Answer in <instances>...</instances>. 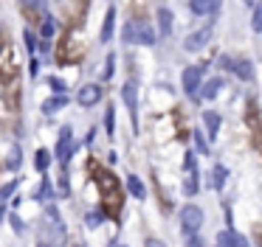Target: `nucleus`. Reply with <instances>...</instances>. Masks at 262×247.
I'll return each instance as SVG.
<instances>
[{
    "label": "nucleus",
    "mask_w": 262,
    "mask_h": 247,
    "mask_svg": "<svg viewBox=\"0 0 262 247\" xmlns=\"http://www.w3.org/2000/svg\"><path fill=\"white\" fill-rule=\"evenodd\" d=\"M93 177H96L99 194H102V211H104V216H119V213H121V188H119V180H116L110 171H104V168H96V171H93Z\"/></svg>",
    "instance_id": "obj_1"
},
{
    "label": "nucleus",
    "mask_w": 262,
    "mask_h": 247,
    "mask_svg": "<svg viewBox=\"0 0 262 247\" xmlns=\"http://www.w3.org/2000/svg\"><path fill=\"white\" fill-rule=\"evenodd\" d=\"M181 225H183V236H198L200 225H203V211L198 205H186L181 211Z\"/></svg>",
    "instance_id": "obj_2"
},
{
    "label": "nucleus",
    "mask_w": 262,
    "mask_h": 247,
    "mask_svg": "<svg viewBox=\"0 0 262 247\" xmlns=\"http://www.w3.org/2000/svg\"><path fill=\"white\" fill-rule=\"evenodd\" d=\"M71 157H74V149H71V129L62 127L59 140H57V160H59V166L65 168V166L71 163Z\"/></svg>",
    "instance_id": "obj_3"
},
{
    "label": "nucleus",
    "mask_w": 262,
    "mask_h": 247,
    "mask_svg": "<svg viewBox=\"0 0 262 247\" xmlns=\"http://www.w3.org/2000/svg\"><path fill=\"white\" fill-rule=\"evenodd\" d=\"M200 84H203V67H186L183 70V90H186V95H198Z\"/></svg>",
    "instance_id": "obj_4"
},
{
    "label": "nucleus",
    "mask_w": 262,
    "mask_h": 247,
    "mask_svg": "<svg viewBox=\"0 0 262 247\" xmlns=\"http://www.w3.org/2000/svg\"><path fill=\"white\" fill-rule=\"evenodd\" d=\"M121 98H124L127 110H130V118H133V129L138 132V98H136V84L127 82L124 90H121Z\"/></svg>",
    "instance_id": "obj_5"
},
{
    "label": "nucleus",
    "mask_w": 262,
    "mask_h": 247,
    "mask_svg": "<svg viewBox=\"0 0 262 247\" xmlns=\"http://www.w3.org/2000/svg\"><path fill=\"white\" fill-rule=\"evenodd\" d=\"M223 65H226L228 70H234L239 79H245V82L254 79V67H251L248 59H228V56H223Z\"/></svg>",
    "instance_id": "obj_6"
},
{
    "label": "nucleus",
    "mask_w": 262,
    "mask_h": 247,
    "mask_svg": "<svg viewBox=\"0 0 262 247\" xmlns=\"http://www.w3.org/2000/svg\"><path fill=\"white\" fill-rule=\"evenodd\" d=\"M209 39H211V26H206V28H200V31L189 34L183 45H186V51H200L203 45H209Z\"/></svg>",
    "instance_id": "obj_7"
},
{
    "label": "nucleus",
    "mask_w": 262,
    "mask_h": 247,
    "mask_svg": "<svg viewBox=\"0 0 262 247\" xmlns=\"http://www.w3.org/2000/svg\"><path fill=\"white\" fill-rule=\"evenodd\" d=\"M99 98H102V87H99V84H85V87L76 93V101H79L82 107H93Z\"/></svg>",
    "instance_id": "obj_8"
},
{
    "label": "nucleus",
    "mask_w": 262,
    "mask_h": 247,
    "mask_svg": "<svg viewBox=\"0 0 262 247\" xmlns=\"http://www.w3.org/2000/svg\"><path fill=\"white\" fill-rule=\"evenodd\" d=\"M133 39L138 45H155V31L149 28V22H133Z\"/></svg>",
    "instance_id": "obj_9"
},
{
    "label": "nucleus",
    "mask_w": 262,
    "mask_h": 247,
    "mask_svg": "<svg viewBox=\"0 0 262 247\" xmlns=\"http://www.w3.org/2000/svg\"><path fill=\"white\" fill-rule=\"evenodd\" d=\"M186 171H189V177L183 183V191L192 196V194H198V166H194V155H189V152H186Z\"/></svg>",
    "instance_id": "obj_10"
},
{
    "label": "nucleus",
    "mask_w": 262,
    "mask_h": 247,
    "mask_svg": "<svg viewBox=\"0 0 262 247\" xmlns=\"http://www.w3.org/2000/svg\"><path fill=\"white\" fill-rule=\"evenodd\" d=\"M217 247H248V241L228 228V230H223V233L217 236Z\"/></svg>",
    "instance_id": "obj_11"
},
{
    "label": "nucleus",
    "mask_w": 262,
    "mask_h": 247,
    "mask_svg": "<svg viewBox=\"0 0 262 247\" xmlns=\"http://www.w3.org/2000/svg\"><path fill=\"white\" fill-rule=\"evenodd\" d=\"M189 9L194 14H214L220 9V0H189Z\"/></svg>",
    "instance_id": "obj_12"
},
{
    "label": "nucleus",
    "mask_w": 262,
    "mask_h": 247,
    "mask_svg": "<svg viewBox=\"0 0 262 247\" xmlns=\"http://www.w3.org/2000/svg\"><path fill=\"white\" fill-rule=\"evenodd\" d=\"M113 28H116V9L110 6L107 14H104V26H102V42H110V37H113Z\"/></svg>",
    "instance_id": "obj_13"
},
{
    "label": "nucleus",
    "mask_w": 262,
    "mask_h": 247,
    "mask_svg": "<svg viewBox=\"0 0 262 247\" xmlns=\"http://www.w3.org/2000/svg\"><path fill=\"white\" fill-rule=\"evenodd\" d=\"M62 107H68V95H54V98H48L46 104H42V112H46V115H54V112L62 110Z\"/></svg>",
    "instance_id": "obj_14"
},
{
    "label": "nucleus",
    "mask_w": 262,
    "mask_h": 247,
    "mask_svg": "<svg viewBox=\"0 0 262 247\" xmlns=\"http://www.w3.org/2000/svg\"><path fill=\"white\" fill-rule=\"evenodd\" d=\"M220 87H223V79H209L206 84H200V95L203 98H214L220 93Z\"/></svg>",
    "instance_id": "obj_15"
},
{
    "label": "nucleus",
    "mask_w": 262,
    "mask_h": 247,
    "mask_svg": "<svg viewBox=\"0 0 262 247\" xmlns=\"http://www.w3.org/2000/svg\"><path fill=\"white\" fill-rule=\"evenodd\" d=\"M203 124H206V129H209V138L214 140L217 138V129H220V115H217V112H206Z\"/></svg>",
    "instance_id": "obj_16"
},
{
    "label": "nucleus",
    "mask_w": 262,
    "mask_h": 247,
    "mask_svg": "<svg viewBox=\"0 0 262 247\" xmlns=\"http://www.w3.org/2000/svg\"><path fill=\"white\" fill-rule=\"evenodd\" d=\"M158 22H161V34L169 37L172 34V11L169 9H158Z\"/></svg>",
    "instance_id": "obj_17"
},
{
    "label": "nucleus",
    "mask_w": 262,
    "mask_h": 247,
    "mask_svg": "<svg viewBox=\"0 0 262 247\" xmlns=\"http://www.w3.org/2000/svg\"><path fill=\"white\" fill-rule=\"evenodd\" d=\"M226 177H228L226 166H214V171H211V188L220 191L223 185H226Z\"/></svg>",
    "instance_id": "obj_18"
},
{
    "label": "nucleus",
    "mask_w": 262,
    "mask_h": 247,
    "mask_svg": "<svg viewBox=\"0 0 262 247\" xmlns=\"http://www.w3.org/2000/svg\"><path fill=\"white\" fill-rule=\"evenodd\" d=\"M127 188H130V194L136 196V200H144V194H147V188H144V183H141L138 177H133V174L127 177Z\"/></svg>",
    "instance_id": "obj_19"
},
{
    "label": "nucleus",
    "mask_w": 262,
    "mask_h": 247,
    "mask_svg": "<svg viewBox=\"0 0 262 247\" xmlns=\"http://www.w3.org/2000/svg\"><path fill=\"white\" fill-rule=\"evenodd\" d=\"M14 188H17V180H12L9 185H3V188H0V216H3V205H6V200L14 194Z\"/></svg>",
    "instance_id": "obj_20"
},
{
    "label": "nucleus",
    "mask_w": 262,
    "mask_h": 247,
    "mask_svg": "<svg viewBox=\"0 0 262 247\" xmlns=\"http://www.w3.org/2000/svg\"><path fill=\"white\" fill-rule=\"evenodd\" d=\"M251 28H254L256 34H262V3L254 6V17H251Z\"/></svg>",
    "instance_id": "obj_21"
},
{
    "label": "nucleus",
    "mask_w": 262,
    "mask_h": 247,
    "mask_svg": "<svg viewBox=\"0 0 262 247\" xmlns=\"http://www.w3.org/2000/svg\"><path fill=\"white\" fill-rule=\"evenodd\" d=\"M104 222V211L99 208L96 213H88V228H99V225Z\"/></svg>",
    "instance_id": "obj_22"
},
{
    "label": "nucleus",
    "mask_w": 262,
    "mask_h": 247,
    "mask_svg": "<svg viewBox=\"0 0 262 247\" xmlns=\"http://www.w3.org/2000/svg\"><path fill=\"white\" fill-rule=\"evenodd\" d=\"M54 34H57V22H54L51 17H48V20L42 22V37H46V39H51Z\"/></svg>",
    "instance_id": "obj_23"
},
{
    "label": "nucleus",
    "mask_w": 262,
    "mask_h": 247,
    "mask_svg": "<svg viewBox=\"0 0 262 247\" xmlns=\"http://www.w3.org/2000/svg\"><path fill=\"white\" fill-rule=\"evenodd\" d=\"M48 160H51V155H48L46 149L37 152V168H40V171H46V168H48Z\"/></svg>",
    "instance_id": "obj_24"
},
{
    "label": "nucleus",
    "mask_w": 262,
    "mask_h": 247,
    "mask_svg": "<svg viewBox=\"0 0 262 247\" xmlns=\"http://www.w3.org/2000/svg\"><path fill=\"white\" fill-rule=\"evenodd\" d=\"M6 166L12 168V171L20 166V149H17V146H12V152H9V163H6Z\"/></svg>",
    "instance_id": "obj_25"
},
{
    "label": "nucleus",
    "mask_w": 262,
    "mask_h": 247,
    "mask_svg": "<svg viewBox=\"0 0 262 247\" xmlns=\"http://www.w3.org/2000/svg\"><path fill=\"white\" fill-rule=\"evenodd\" d=\"M48 194H51V180H42V188L37 191V196H40V200H46Z\"/></svg>",
    "instance_id": "obj_26"
},
{
    "label": "nucleus",
    "mask_w": 262,
    "mask_h": 247,
    "mask_svg": "<svg viewBox=\"0 0 262 247\" xmlns=\"http://www.w3.org/2000/svg\"><path fill=\"white\" fill-rule=\"evenodd\" d=\"M192 135H194V143H198V149H200V152H209V143L203 140V135H200V132H192Z\"/></svg>",
    "instance_id": "obj_27"
},
{
    "label": "nucleus",
    "mask_w": 262,
    "mask_h": 247,
    "mask_svg": "<svg viewBox=\"0 0 262 247\" xmlns=\"http://www.w3.org/2000/svg\"><path fill=\"white\" fill-rule=\"evenodd\" d=\"M113 65H116V56L110 54V56H107V67H104V79H110V76H113Z\"/></svg>",
    "instance_id": "obj_28"
},
{
    "label": "nucleus",
    "mask_w": 262,
    "mask_h": 247,
    "mask_svg": "<svg viewBox=\"0 0 262 247\" xmlns=\"http://www.w3.org/2000/svg\"><path fill=\"white\" fill-rule=\"evenodd\" d=\"M124 42H127V45L136 42V39H133V22H127V26H124Z\"/></svg>",
    "instance_id": "obj_29"
},
{
    "label": "nucleus",
    "mask_w": 262,
    "mask_h": 247,
    "mask_svg": "<svg viewBox=\"0 0 262 247\" xmlns=\"http://www.w3.org/2000/svg\"><path fill=\"white\" fill-rule=\"evenodd\" d=\"M23 39H26V48H29V54H31V51H34V34L26 31V34H23Z\"/></svg>",
    "instance_id": "obj_30"
},
{
    "label": "nucleus",
    "mask_w": 262,
    "mask_h": 247,
    "mask_svg": "<svg viewBox=\"0 0 262 247\" xmlns=\"http://www.w3.org/2000/svg\"><path fill=\"white\" fill-rule=\"evenodd\" d=\"M104 124H107V135H113V107H110L107 115H104Z\"/></svg>",
    "instance_id": "obj_31"
},
{
    "label": "nucleus",
    "mask_w": 262,
    "mask_h": 247,
    "mask_svg": "<svg viewBox=\"0 0 262 247\" xmlns=\"http://www.w3.org/2000/svg\"><path fill=\"white\" fill-rule=\"evenodd\" d=\"M12 228H14V233H20V236H23V233H26V228H23V222H20V219H17V216H12Z\"/></svg>",
    "instance_id": "obj_32"
},
{
    "label": "nucleus",
    "mask_w": 262,
    "mask_h": 247,
    "mask_svg": "<svg viewBox=\"0 0 262 247\" xmlns=\"http://www.w3.org/2000/svg\"><path fill=\"white\" fill-rule=\"evenodd\" d=\"M186 239H189V247H203V241H200L198 236H186Z\"/></svg>",
    "instance_id": "obj_33"
},
{
    "label": "nucleus",
    "mask_w": 262,
    "mask_h": 247,
    "mask_svg": "<svg viewBox=\"0 0 262 247\" xmlns=\"http://www.w3.org/2000/svg\"><path fill=\"white\" fill-rule=\"evenodd\" d=\"M51 84H54V90H57V93H59V95H62V90H65V84H62V82H59V79H51Z\"/></svg>",
    "instance_id": "obj_34"
},
{
    "label": "nucleus",
    "mask_w": 262,
    "mask_h": 247,
    "mask_svg": "<svg viewBox=\"0 0 262 247\" xmlns=\"http://www.w3.org/2000/svg\"><path fill=\"white\" fill-rule=\"evenodd\" d=\"M147 247H161V241H155V239H147Z\"/></svg>",
    "instance_id": "obj_35"
},
{
    "label": "nucleus",
    "mask_w": 262,
    "mask_h": 247,
    "mask_svg": "<svg viewBox=\"0 0 262 247\" xmlns=\"http://www.w3.org/2000/svg\"><path fill=\"white\" fill-rule=\"evenodd\" d=\"M37 247H48V241H40V244H37Z\"/></svg>",
    "instance_id": "obj_36"
},
{
    "label": "nucleus",
    "mask_w": 262,
    "mask_h": 247,
    "mask_svg": "<svg viewBox=\"0 0 262 247\" xmlns=\"http://www.w3.org/2000/svg\"><path fill=\"white\" fill-rule=\"evenodd\" d=\"M76 247H85V244H76Z\"/></svg>",
    "instance_id": "obj_37"
},
{
    "label": "nucleus",
    "mask_w": 262,
    "mask_h": 247,
    "mask_svg": "<svg viewBox=\"0 0 262 247\" xmlns=\"http://www.w3.org/2000/svg\"><path fill=\"white\" fill-rule=\"evenodd\" d=\"M119 247H127V244H119Z\"/></svg>",
    "instance_id": "obj_38"
}]
</instances>
